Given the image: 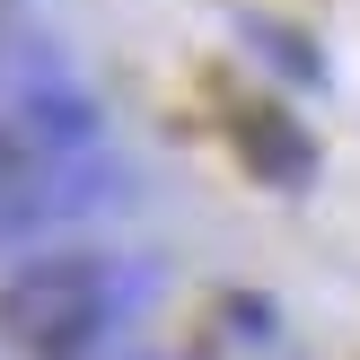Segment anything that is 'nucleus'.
<instances>
[{"mask_svg": "<svg viewBox=\"0 0 360 360\" xmlns=\"http://www.w3.org/2000/svg\"><path fill=\"white\" fill-rule=\"evenodd\" d=\"M123 264L88 246H44V255L0 273V352L9 360H88L123 326Z\"/></svg>", "mask_w": 360, "mask_h": 360, "instance_id": "nucleus-1", "label": "nucleus"}, {"mask_svg": "<svg viewBox=\"0 0 360 360\" xmlns=\"http://www.w3.org/2000/svg\"><path fill=\"white\" fill-rule=\"evenodd\" d=\"M88 141H97V115L70 88H27L0 115V238H27L88 202V185H97Z\"/></svg>", "mask_w": 360, "mask_h": 360, "instance_id": "nucleus-2", "label": "nucleus"}, {"mask_svg": "<svg viewBox=\"0 0 360 360\" xmlns=\"http://www.w3.org/2000/svg\"><path fill=\"white\" fill-rule=\"evenodd\" d=\"M229 141H238V158L264 176V185H281V193H299V185L316 176L308 123H290L281 105H238V115H229Z\"/></svg>", "mask_w": 360, "mask_h": 360, "instance_id": "nucleus-3", "label": "nucleus"}]
</instances>
